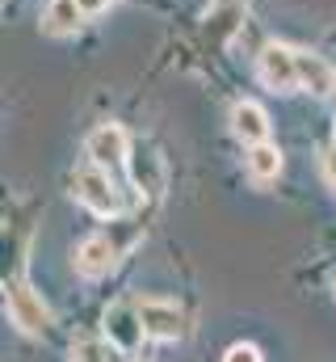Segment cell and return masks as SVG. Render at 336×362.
Masks as SVG:
<instances>
[{
    "label": "cell",
    "mask_w": 336,
    "mask_h": 362,
    "mask_svg": "<svg viewBox=\"0 0 336 362\" xmlns=\"http://www.w3.org/2000/svg\"><path fill=\"white\" fill-rule=\"evenodd\" d=\"M4 308H8V320L25 333V337H42L51 329V308L42 303V295L30 286V282H8L4 286Z\"/></svg>",
    "instance_id": "cell-1"
},
{
    "label": "cell",
    "mask_w": 336,
    "mask_h": 362,
    "mask_svg": "<svg viewBox=\"0 0 336 362\" xmlns=\"http://www.w3.org/2000/svg\"><path fill=\"white\" fill-rule=\"evenodd\" d=\"M76 202L88 206L92 215H101V219H109V215H118L122 211V194L114 189V181H109V169H101V165H88L76 173Z\"/></svg>",
    "instance_id": "cell-2"
},
{
    "label": "cell",
    "mask_w": 336,
    "mask_h": 362,
    "mask_svg": "<svg viewBox=\"0 0 336 362\" xmlns=\"http://www.w3.org/2000/svg\"><path fill=\"white\" fill-rule=\"evenodd\" d=\"M256 72H260L265 89L294 93L299 89V51H290L282 42H265L260 55H256Z\"/></svg>",
    "instance_id": "cell-3"
},
{
    "label": "cell",
    "mask_w": 336,
    "mask_h": 362,
    "mask_svg": "<svg viewBox=\"0 0 336 362\" xmlns=\"http://www.w3.org/2000/svg\"><path fill=\"white\" fill-rule=\"evenodd\" d=\"M139 320H143V333L152 341H181L189 333V320L185 312L172 303V299H139Z\"/></svg>",
    "instance_id": "cell-4"
},
{
    "label": "cell",
    "mask_w": 336,
    "mask_h": 362,
    "mask_svg": "<svg viewBox=\"0 0 336 362\" xmlns=\"http://www.w3.org/2000/svg\"><path fill=\"white\" fill-rule=\"evenodd\" d=\"M126 131L118 127V122H101L88 139H84V156H88V165H101V169H122L126 165Z\"/></svg>",
    "instance_id": "cell-5"
},
{
    "label": "cell",
    "mask_w": 336,
    "mask_h": 362,
    "mask_svg": "<svg viewBox=\"0 0 336 362\" xmlns=\"http://www.w3.org/2000/svg\"><path fill=\"white\" fill-rule=\"evenodd\" d=\"M105 337L118 346V350H139V341L148 337L143 333V320H139V308L135 303H114L109 312H105Z\"/></svg>",
    "instance_id": "cell-6"
},
{
    "label": "cell",
    "mask_w": 336,
    "mask_h": 362,
    "mask_svg": "<svg viewBox=\"0 0 336 362\" xmlns=\"http://www.w3.org/2000/svg\"><path fill=\"white\" fill-rule=\"evenodd\" d=\"M114 262H118V249H114V240L109 236H84L80 245H76V270L84 278H101V274L114 270Z\"/></svg>",
    "instance_id": "cell-7"
},
{
    "label": "cell",
    "mask_w": 336,
    "mask_h": 362,
    "mask_svg": "<svg viewBox=\"0 0 336 362\" xmlns=\"http://www.w3.org/2000/svg\"><path fill=\"white\" fill-rule=\"evenodd\" d=\"M232 131H236V139L252 148V144H269V114L256 105V101H236V110H232Z\"/></svg>",
    "instance_id": "cell-8"
},
{
    "label": "cell",
    "mask_w": 336,
    "mask_h": 362,
    "mask_svg": "<svg viewBox=\"0 0 336 362\" xmlns=\"http://www.w3.org/2000/svg\"><path fill=\"white\" fill-rule=\"evenodd\" d=\"M84 21V8L76 0H51L47 4V13H42V30L51 34V38H68V34H76Z\"/></svg>",
    "instance_id": "cell-9"
},
{
    "label": "cell",
    "mask_w": 336,
    "mask_h": 362,
    "mask_svg": "<svg viewBox=\"0 0 336 362\" xmlns=\"http://www.w3.org/2000/svg\"><path fill=\"white\" fill-rule=\"evenodd\" d=\"M299 89H307V93H332L336 89L332 68H328L320 55L299 51Z\"/></svg>",
    "instance_id": "cell-10"
},
{
    "label": "cell",
    "mask_w": 336,
    "mask_h": 362,
    "mask_svg": "<svg viewBox=\"0 0 336 362\" xmlns=\"http://www.w3.org/2000/svg\"><path fill=\"white\" fill-rule=\"evenodd\" d=\"M244 165H248V177L256 185H269V181L282 173V152L273 148V144H252L248 156H244Z\"/></svg>",
    "instance_id": "cell-11"
},
{
    "label": "cell",
    "mask_w": 336,
    "mask_h": 362,
    "mask_svg": "<svg viewBox=\"0 0 336 362\" xmlns=\"http://www.w3.org/2000/svg\"><path fill=\"white\" fill-rule=\"evenodd\" d=\"M72 362H114V358H109L105 341H97V337H80V341H72Z\"/></svg>",
    "instance_id": "cell-12"
},
{
    "label": "cell",
    "mask_w": 336,
    "mask_h": 362,
    "mask_svg": "<svg viewBox=\"0 0 336 362\" xmlns=\"http://www.w3.org/2000/svg\"><path fill=\"white\" fill-rule=\"evenodd\" d=\"M223 362H260V350H256L252 341H236V346L223 354Z\"/></svg>",
    "instance_id": "cell-13"
},
{
    "label": "cell",
    "mask_w": 336,
    "mask_h": 362,
    "mask_svg": "<svg viewBox=\"0 0 336 362\" xmlns=\"http://www.w3.org/2000/svg\"><path fill=\"white\" fill-rule=\"evenodd\" d=\"M320 169H324V181L336 189V148H328V152L320 156Z\"/></svg>",
    "instance_id": "cell-14"
},
{
    "label": "cell",
    "mask_w": 336,
    "mask_h": 362,
    "mask_svg": "<svg viewBox=\"0 0 336 362\" xmlns=\"http://www.w3.org/2000/svg\"><path fill=\"white\" fill-rule=\"evenodd\" d=\"M84 13H101V8H109V0H76Z\"/></svg>",
    "instance_id": "cell-15"
},
{
    "label": "cell",
    "mask_w": 336,
    "mask_h": 362,
    "mask_svg": "<svg viewBox=\"0 0 336 362\" xmlns=\"http://www.w3.org/2000/svg\"><path fill=\"white\" fill-rule=\"evenodd\" d=\"M332 97H336V89H332Z\"/></svg>",
    "instance_id": "cell-16"
}]
</instances>
